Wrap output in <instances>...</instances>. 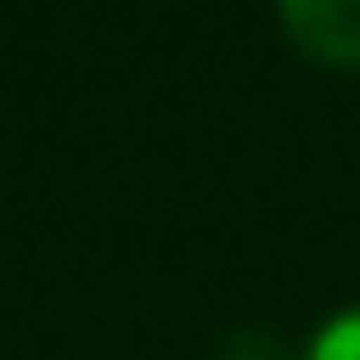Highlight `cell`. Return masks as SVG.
I'll return each mask as SVG.
<instances>
[{"mask_svg":"<svg viewBox=\"0 0 360 360\" xmlns=\"http://www.w3.org/2000/svg\"><path fill=\"white\" fill-rule=\"evenodd\" d=\"M277 11L303 53L360 68V0H277Z\"/></svg>","mask_w":360,"mask_h":360,"instance_id":"obj_1","label":"cell"},{"mask_svg":"<svg viewBox=\"0 0 360 360\" xmlns=\"http://www.w3.org/2000/svg\"><path fill=\"white\" fill-rule=\"evenodd\" d=\"M303 360H360V308H345L334 314L324 329L314 334Z\"/></svg>","mask_w":360,"mask_h":360,"instance_id":"obj_2","label":"cell"}]
</instances>
